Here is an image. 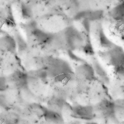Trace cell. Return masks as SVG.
<instances>
[{"instance_id": "6da1fadb", "label": "cell", "mask_w": 124, "mask_h": 124, "mask_svg": "<svg viewBox=\"0 0 124 124\" xmlns=\"http://www.w3.org/2000/svg\"><path fill=\"white\" fill-rule=\"evenodd\" d=\"M72 108V116L86 119H90L93 117V109L91 106L78 105Z\"/></svg>"}, {"instance_id": "8992f818", "label": "cell", "mask_w": 124, "mask_h": 124, "mask_svg": "<svg viewBox=\"0 0 124 124\" xmlns=\"http://www.w3.org/2000/svg\"><path fill=\"white\" fill-rule=\"evenodd\" d=\"M87 124H98L97 123L95 122H91L87 123Z\"/></svg>"}, {"instance_id": "5b68a950", "label": "cell", "mask_w": 124, "mask_h": 124, "mask_svg": "<svg viewBox=\"0 0 124 124\" xmlns=\"http://www.w3.org/2000/svg\"><path fill=\"white\" fill-rule=\"evenodd\" d=\"M73 124H84V123L78 121H75L74 122Z\"/></svg>"}, {"instance_id": "3957f363", "label": "cell", "mask_w": 124, "mask_h": 124, "mask_svg": "<svg viewBox=\"0 0 124 124\" xmlns=\"http://www.w3.org/2000/svg\"><path fill=\"white\" fill-rule=\"evenodd\" d=\"M8 88L6 78L4 76H0V91H4Z\"/></svg>"}, {"instance_id": "7a4b0ae2", "label": "cell", "mask_w": 124, "mask_h": 124, "mask_svg": "<svg viewBox=\"0 0 124 124\" xmlns=\"http://www.w3.org/2000/svg\"><path fill=\"white\" fill-rule=\"evenodd\" d=\"M29 110L33 116L39 120L44 117L47 108L37 103H33L28 105Z\"/></svg>"}, {"instance_id": "277c9868", "label": "cell", "mask_w": 124, "mask_h": 124, "mask_svg": "<svg viewBox=\"0 0 124 124\" xmlns=\"http://www.w3.org/2000/svg\"><path fill=\"white\" fill-rule=\"evenodd\" d=\"M101 40L103 44H107L109 43L108 41L103 34L101 35Z\"/></svg>"}]
</instances>
